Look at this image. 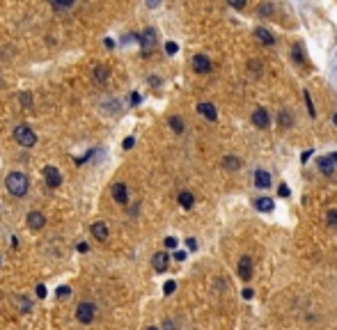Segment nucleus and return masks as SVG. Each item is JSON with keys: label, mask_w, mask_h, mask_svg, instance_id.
Returning <instances> with one entry per match:
<instances>
[{"label": "nucleus", "mask_w": 337, "mask_h": 330, "mask_svg": "<svg viewBox=\"0 0 337 330\" xmlns=\"http://www.w3.org/2000/svg\"><path fill=\"white\" fill-rule=\"evenodd\" d=\"M179 204L184 206V209H193L195 204V197L193 193H188V190H184V193H179Z\"/></svg>", "instance_id": "aec40b11"}, {"label": "nucleus", "mask_w": 337, "mask_h": 330, "mask_svg": "<svg viewBox=\"0 0 337 330\" xmlns=\"http://www.w3.org/2000/svg\"><path fill=\"white\" fill-rule=\"evenodd\" d=\"M147 5L154 9V7H158V5H161V0H147Z\"/></svg>", "instance_id": "ea45409f"}, {"label": "nucleus", "mask_w": 337, "mask_h": 330, "mask_svg": "<svg viewBox=\"0 0 337 330\" xmlns=\"http://www.w3.org/2000/svg\"><path fill=\"white\" fill-rule=\"evenodd\" d=\"M186 243H188V248H190V250H195V248H197V241H195V239H188Z\"/></svg>", "instance_id": "a19ab883"}, {"label": "nucleus", "mask_w": 337, "mask_h": 330, "mask_svg": "<svg viewBox=\"0 0 337 330\" xmlns=\"http://www.w3.org/2000/svg\"><path fill=\"white\" fill-rule=\"evenodd\" d=\"M326 223H328L333 229H337V209H328V213H326Z\"/></svg>", "instance_id": "5701e85b"}, {"label": "nucleus", "mask_w": 337, "mask_h": 330, "mask_svg": "<svg viewBox=\"0 0 337 330\" xmlns=\"http://www.w3.org/2000/svg\"><path fill=\"white\" fill-rule=\"evenodd\" d=\"M294 58H296V62H305V58H303V48H300V44L294 46Z\"/></svg>", "instance_id": "bb28decb"}, {"label": "nucleus", "mask_w": 337, "mask_h": 330, "mask_svg": "<svg viewBox=\"0 0 337 330\" xmlns=\"http://www.w3.org/2000/svg\"><path fill=\"white\" fill-rule=\"evenodd\" d=\"M255 209L262 211V213H269V211H273V200L271 197H259V200H255Z\"/></svg>", "instance_id": "6ab92c4d"}, {"label": "nucleus", "mask_w": 337, "mask_h": 330, "mask_svg": "<svg viewBox=\"0 0 337 330\" xmlns=\"http://www.w3.org/2000/svg\"><path fill=\"white\" fill-rule=\"evenodd\" d=\"M223 167L225 170H230V172H236L241 167V158L239 156H225L223 158Z\"/></svg>", "instance_id": "a211bd4d"}, {"label": "nucleus", "mask_w": 337, "mask_h": 330, "mask_svg": "<svg viewBox=\"0 0 337 330\" xmlns=\"http://www.w3.org/2000/svg\"><path fill=\"white\" fill-rule=\"evenodd\" d=\"M44 179H46V184L51 188H58L62 184V174L58 172V167H53V165H48L44 170Z\"/></svg>", "instance_id": "1a4fd4ad"}, {"label": "nucleus", "mask_w": 337, "mask_h": 330, "mask_svg": "<svg viewBox=\"0 0 337 330\" xmlns=\"http://www.w3.org/2000/svg\"><path fill=\"white\" fill-rule=\"evenodd\" d=\"M55 293H58V298L64 300V298H69V293H71V289H69V287H60V289H58Z\"/></svg>", "instance_id": "7c9ffc66"}, {"label": "nucleus", "mask_w": 337, "mask_h": 330, "mask_svg": "<svg viewBox=\"0 0 337 330\" xmlns=\"http://www.w3.org/2000/svg\"><path fill=\"white\" fill-rule=\"evenodd\" d=\"M168 264H170V255H168V252H156V255L151 257V266H154V270H158V273L168 270Z\"/></svg>", "instance_id": "ddd939ff"}, {"label": "nucleus", "mask_w": 337, "mask_h": 330, "mask_svg": "<svg viewBox=\"0 0 337 330\" xmlns=\"http://www.w3.org/2000/svg\"><path fill=\"white\" fill-rule=\"evenodd\" d=\"M94 312H97V308H94L92 303H81V305H78V309H76V319L87 326V323L94 321Z\"/></svg>", "instance_id": "7ed1b4c3"}, {"label": "nucleus", "mask_w": 337, "mask_h": 330, "mask_svg": "<svg viewBox=\"0 0 337 330\" xmlns=\"http://www.w3.org/2000/svg\"><path fill=\"white\" fill-rule=\"evenodd\" d=\"M310 156H312V151H303V154H300V161L305 163V161H307V158H310Z\"/></svg>", "instance_id": "79ce46f5"}, {"label": "nucleus", "mask_w": 337, "mask_h": 330, "mask_svg": "<svg viewBox=\"0 0 337 330\" xmlns=\"http://www.w3.org/2000/svg\"><path fill=\"white\" fill-rule=\"evenodd\" d=\"M243 298H246V300L253 298V289H243Z\"/></svg>", "instance_id": "58836bf2"}, {"label": "nucleus", "mask_w": 337, "mask_h": 330, "mask_svg": "<svg viewBox=\"0 0 337 330\" xmlns=\"http://www.w3.org/2000/svg\"><path fill=\"white\" fill-rule=\"evenodd\" d=\"M165 248H168V250H174V248H177V239H174V236H168V239H165Z\"/></svg>", "instance_id": "2f4dec72"}, {"label": "nucleus", "mask_w": 337, "mask_h": 330, "mask_svg": "<svg viewBox=\"0 0 337 330\" xmlns=\"http://www.w3.org/2000/svg\"><path fill=\"white\" fill-rule=\"evenodd\" d=\"M255 37L262 41L264 46H273L275 44V37H273V32L271 30H266V28H257L255 30Z\"/></svg>", "instance_id": "2eb2a0df"}, {"label": "nucleus", "mask_w": 337, "mask_h": 330, "mask_svg": "<svg viewBox=\"0 0 337 330\" xmlns=\"http://www.w3.org/2000/svg\"><path fill=\"white\" fill-rule=\"evenodd\" d=\"M333 124H335V126H337V113L333 115Z\"/></svg>", "instance_id": "37998d69"}, {"label": "nucleus", "mask_w": 337, "mask_h": 330, "mask_svg": "<svg viewBox=\"0 0 337 330\" xmlns=\"http://www.w3.org/2000/svg\"><path fill=\"white\" fill-rule=\"evenodd\" d=\"M277 122H280V128H292L294 126V115L285 108V110H280V115H277Z\"/></svg>", "instance_id": "dca6fc26"}, {"label": "nucleus", "mask_w": 337, "mask_h": 330, "mask_svg": "<svg viewBox=\"0 0 337 330\" xmlns=\"http://www.w3.org/2000/svg\"><path fill=\"white\" fill-rule=\"evenodd\" d=\"M19 308H21L23 312H28V309H30V303H28L25 298H21V300H19Z\"/></svg>", "instance_id": "72a5a7b5"}, {"label": "nucleus", "mask_w": 337, "mask_h": 330, "mask_svg": "<svg viewBox=\"0 0 337 330\" xmlns=\"http://www.w3.org/2000/svg\"><path fill=\"white\" fill-rule=\"evenodd\" d=\"M193 69L195 74H211V60L202 53H197L193 58Z\"/></svg>", "instance_id": "423d86ee"}, {"label": "nucleus", "mask_w": 337, "mask_h": 330, "mask_svg": "<svg viewBox=\"0 0 337 330\" xmlns=\"http://www.w3.org/2000/svg\"><path fill=\"white\" fill-rule=\"evenodd\" d=\"M133 144H135V140H133V138H126V140H124V149H131Z\"/></svg>", "instance_id": "e433bc0d"}, {"label": "nucleus", "mask_w": 337, "mask_h": 330, "mask_svg": "<svg viewBox=\"0 0 337 330\" xmlns=\"http://www.w3.org/2000/svg\"><path fill=\"white\" fill-rule=\"evenodd\" d=\"M37 296H39V298H44V296H46V287L44 285L37 287Z\"/></svg>", "instance_id": "4c0bfd02"}, {"label": "nucleus", "mask_w": 337, "mask_h": 330, "mask_svg": "<svg viewBox=\"0 0 337 330\" xmlns=\"http://www.w3.org/2000/svg\"><path fill=\"white\" fill-rule=\"evenodd\" d=\"M271 184H273V177H271L269 170H257L255 172V186L266 190V188H271Z\"/></svg>", "instance_id": "4468645a"}, {"label": "nucleus", "mask_w": 337, "mask_h": 330, "mask_svg": "<svg viewBox=\"0 0 337 330\" xmlns=\"http://www.w3.org/2000/svg\"><path fill=\"white\" fill-rule=\"evenodd\" d=\"M14 140L21 147H35L37 144V135H35V131L28 124H21V126L14 128Z\"/></svg>", "instance_id": "f03ea898"}, {"label": "nucleus", "mask_w": 337, "mask_h": 330, "mask_svg": "<svg viewBox=\"0 0 337 330\" xmlns=\"http://www.w3.org/2000/svg\"><path fill=\"white\" fill-rule=\"evenodd\" d=\"M44 225H46L44 213H39V211H30V213H28V227H30L32 232H39Z\"/></svg>", "instance_id": "9d476101"}, {"label": "nucleus", "mask_w": 337, "mask_h": 330, "mask_svg": "<svg viewBox=\"0 0 337 330\" xmlns=\"http://www.w3.org/2000/svg\"><path fill=\"white\" fill-rule=\"evenodd\" d=\"M246 2H248V0H227V5L234 7V9H243V7H246Z\"/></svg>", "instance_id": "a878e982"}, {"label": "nucleus", "mask_w": 337, "mask_h": 330, "mask_svg": "<svg viewBox=\"0 0 337 330\" xmlns=\"http://www.w3.org/2000/svg\"><path fill=\"white\" fill-rule=\"evenodd\" d=\"M239 278L243 282H248V280L253 278V259H250V255H243L239 259Z\"/></svg>", "instance_id": "39448f33"}, {"label": "nucleus", "mask_w": 337, "mask_h": 330, "mask_svg": "<svg viewBox=\"0 0 337 330\" xmlns=\"http://www.w3.org/2000/svg\"><path fill=\"white\" fill-rule=\"evenodd\" d=\"M92 236L97 241H105L108 239V227H105L104 223H94V225H92Z\"/></svg>", "instance_id": "f3484780"}, {"label": "nucleus", "mask_w": 337, "mask_h": 330, "mask_svg": "<svg viewBox=\"0 0 337 330\" xmlns=\"http://www.w3.org/2000/svg\"><path fill=\"white\" fill-rule=\"evenodd\" d=\"M138 41L143 44V51H145V55H149V51L154 48V44H156V32L151 30V28H147V30L138 37Z\"/></svg>", "instance_id": "0eeeda50"}, {"label": "nucleus", "mask_w": 337, "mask_h": 330, "mask_svg": "<svg viewBox=\"0 0 337 330\" xmlns=\"http://www.w3.org/2000/svg\"><path fill=\"white\" fill-rule=\"evenodd\" d=\"M277 195H280V197H289V188L280 186V188H277Z\"/></svg>", "instance_id": "f704fd0d"}, {"label": "nucleus", "mask_w": 337, "mask_h": 330, "mask_svg": "<svg viewBox=\"0 0 337 330\" xmlns=\"http://www.w3.org/2000/svg\"><path fill=\"white\" fill-rule=\"evenodd\" d=\"M94 74H97V81H99V82H105V78H108V74H105V69H104V67L94 69Z\"/></svg>", "instance_id": "cd10ccee"}, {"label": "nucleus", "mask_w": 337, "mask_h": 330, "mask_svg": "<svg viewBox=\"0 0 337 330\" xmlns=\"http://www.w3.org/2000/svg\"><path fill=\"white\" fill-rule=\"evenodd\" d=\"M5 186H7V190L12 193L14 197H23L25 193H28V188H30V184H28V177L23 172H12L7 174V179H5Z\"/></svg>", "instance_id": "f257e3e1"}, {"label": "nucleus", "mask_w": 337, "mask_h": 330, "mask_svg": "<svg viewBox=\"0 0 337 330\" xmlns=\"http://www.w3.org/2000/svg\"><path fill=\"white\" fill-rule=\"evenodd\" d=\"M177 51H179V46L174 44V41H168V44H165V53H168V55H174Z\"/></svg>", "instance_id": "c85d7f7f"}, {"label": "nucleus", "mask_w": 337, "mask_h": 330, "mask_svg": "<svg viewBox=\"0 0 337 330\" xmlns=\"http://www.w3.org/2000/svg\"><path fill=\"white\" fill-rule=\"evenodd\" d=\"M19 101H21L25 108H30L32 105V97H30V92H21V97H19Z\"/></svg>", "instance_id": "393cba45"}, {"label": "nucleus", "mask_w": 337, "mask_h": 330, "mask_svg": "<svg viewBox=\"0 0 337 330\" xmlns=\"http://www.w3.org/2000/svg\"><path fill=\"white\" fill-rule=\"evenodd\" d=\"M174 289H177V282H174V280H168V282L163 285V291L165 293H172Z\"/></svg>", "instance_id": "c756f323"}, {"label": "nucleus", "mask_w": 337, "mask_h": 330, "mask_svg": "<svg viewBox=\"0 0 337 330\" xmlns=\"http://www.w3.org/2000/svg\"><path fill=\"white\" fill-rule=\"evenodd\" d=\"M250 120L257 128H269L271 126V117H269V110L266 108H255V113L250 115Z\"/></svg>", "instance_id": "20e7f679"}, {"label": "nucleus", "mask_w": 337, "mask_h": 330, "mask_svg": "<svg viewBox=\"0 0 337 330\" xmlns=\"http://www.w3.org/2000/svg\"><path fill=\"white\" fill-rule=\"evenodd\" d=\"M186 252H184V250H179V252H174V259H177V262H184V259H186Z\"/></svg>", "instance_id": "c9c22d12"}, {"label": "nucleus", "mask_w": 337, "mask_h": 330, "mask_svg": "<svg viewBox=\"0 0 337 330\" xmlns=\"http://www.w3.org/2000/svg\"><path fill=\"white\" fill-rule=\"evenodd\" d=\"M303 99H305L307 103V113H310V117H316V110H315V103H312V97H310V92H303Z\"/></svg>", "instance_id": "4be33fe9"}, {"label": "nucleus", "mask_w": 337, "mask_h": 330, "mask_svg": "<svg viewBox=\"0 0 337 330\" xmlns=\"http://www.w3.org/2000/svg\"><path fill=\"white\" fill-rule=\"evenodd\" d=\"M53 7L55 9H69L71 5H74V0H51Z\"/></svg>", "instance_id": "b1692460"}, {"label": "nucleus", "mask_w": 337, "mask_h": 330, "mask_svg": "<svg viewBox=\"0 0 337 330\" xmlns=\"http://www.w3.org/2000/svg\"><path fill=\"white\" fill-rule=\"evenodd\" d=\"M337 167V154H328V156H321L319 158V170L323 174H333Z\"/></svg>", "instance_id": "6e6552de"}, {"label": "nucleus", "mask_w": 337, "mask_h": 330, "mask_svg": "<svg viewBox=\"0 0 337 330\" xmlns=\"http://www.w3.org/2000/svg\"><path fill=\"white\" fill-rule=\"evenodd\" d=\"M259 14H273V7H271V5H262V7H259Z\"/></svg>", "instance_id": "473e14b6"}, {"label": "nucleus", "mask_w": 337, "mask_h": 330, "mask_svg": "<svg viewBox=\"0 0 337 330\" xmlns=\"http://www.w3.org/2000/svg\"><path fill=\"white\" fill-rule=\"evenodd\" d=\"M197 110H200V115H202V117H207L209 122H216V120H218L216 105L209 103V101H202V103H197Z\"/></svg>", "instance_id": "f8f14e48"}, {"label": "nucleus", "mask_w": 337, "mask_h": 330, "mask_svg": "<svg viewBox=\"0 0 337 330\" xmlns=\"http://www.w3.org/2000/svg\"><path fill=\"white\" fill-rule=\"evenodd\" d=\"M112 197H115V202L126 204V202H128L126 184H122V181H117V184H112Z\"/></svg>", "instance_id": "9b49d317"}, {"label": "nucleus", "mask_w": 337, "mask_h": 330, "mask_svg": "<svg viewBox=\"0 0 337 330\" xmlns=\"http://www.w3.org/2000/svg\"><path fill=\"white\" fill-rule=\"evenodd\" d=\"M168 122H170V128H172L174 133H184V128H186V126H184V120H181V117L172 115V117H170Z\"/></svg>", "instance_id": "412c9836"}]
</instances>
